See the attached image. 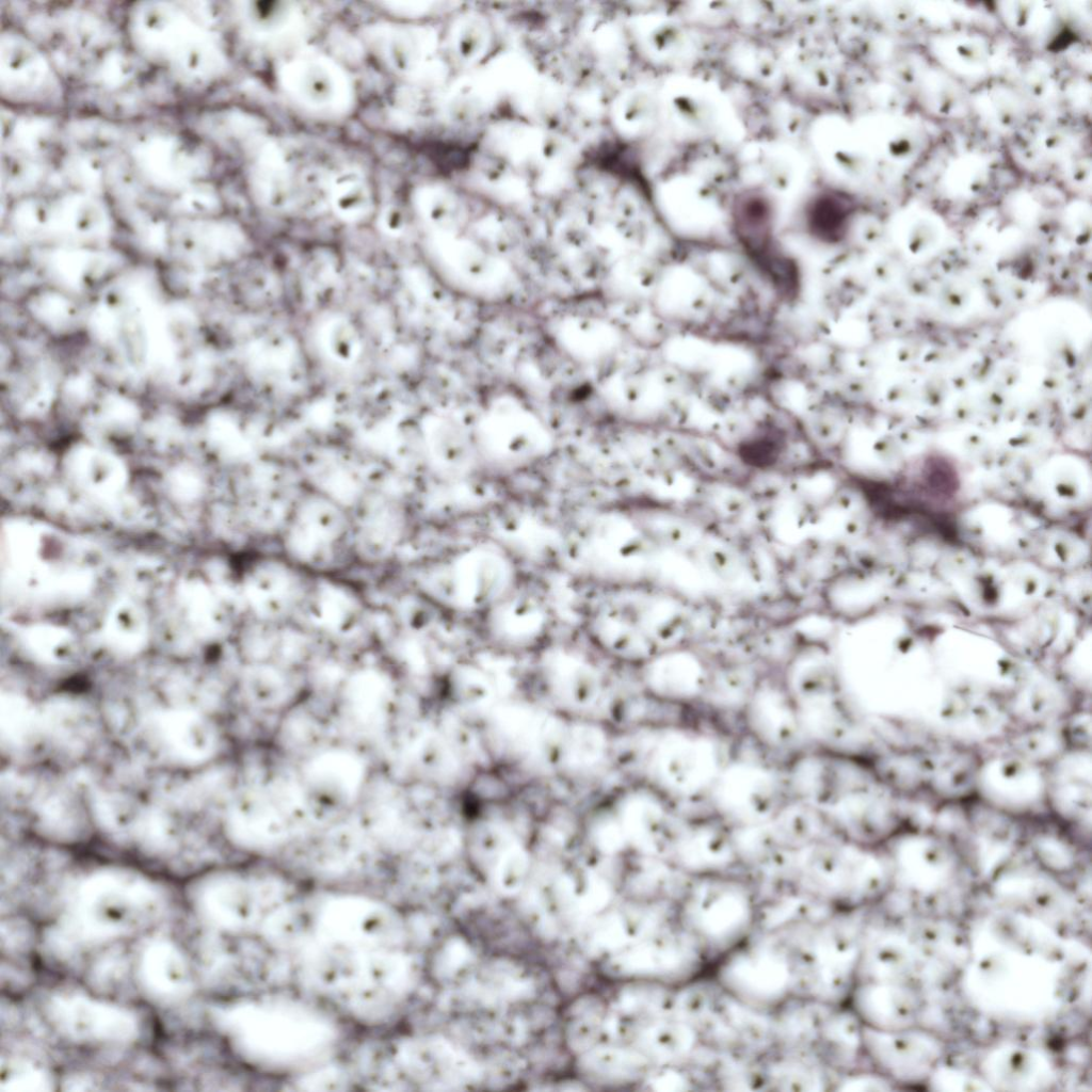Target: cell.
<instances>
[{
  "label": "cell",
  "instance_id": "cell-1",
  "mask_svg": "<svg viewBox=\"0 0 1092 1092\" xmlns=\"http://www.w3.org/2000/svg\"><path fill=\"white\" fill-rule=\"evenodd\" d=\"M850 210L836 195L822 194L809 204L805 213L808 234L822 243H837L846 235Z\"/></svg>",
  "mask_w": 1092,
  "mask_h": 1092
},
{
  "label": "cell",
  "instance_id": "cell-2",
  "mask_svg": "<svg viewBox=\"0 0 1092 1092\" xmlns=\"http://www.w3.org/2000/svg\"><path fill=\"white\" fill-rule=\"evenodd\" d=\"M786 450V437L781 429L767 425L746 436L737 447L740 461L758 470L773 468Z\"/></svg>",
  "mask_w": 1092,
  "mask_h": 1092
}]
</instances>
